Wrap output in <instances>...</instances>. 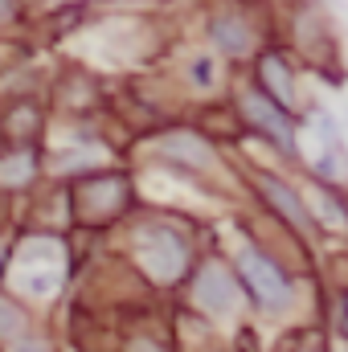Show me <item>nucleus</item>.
I'll return each mask as SVG.
<instances>
[{
	"label": "nucleus",
	"mask_w": 348,
	"mask_h": 352,
	"mask_svg": "<svg viewBox=\"0 0 348 352\" xmlns=\"http://www.w3.org/2000/svg\"><path fill=\"white\" fill-rule=\"evenodd\" d=\"M135 254H140V266L156 283H176L188 266V246L168 226H144L135 238Z\"/></svg>",
	"instance_id": "1"
},
{
	"label": "nucleus",
	"mask_w": 348,
	"mask_h": 352,
	"mask_svg": "<svg viewBox=\"0 0 348 352\" xmlns=\"http://www.w3.org/2000/svg\"><path fill=\"white\" fill-rule=\"evenodd\" d=\"M238 270H242V278H246V287L254 291V299H259L266 311H283L287 303H291V295H295V287H291V278L279 270V266L270 263L262 250L254 246H246L242 254H238Z\"/></svg>",
	"instance_id": "2"
},
{
	"label": "nucleus",
	"mask_w": 348,
	"mask_h": 352,
	"mask_svg": "<svg viewBox=\"0 0 348 352\" xmlns=\"http://www.w3.org/2000/svg\"><path fill=\"white\" fill-rule=\"evenodd\" d=\"M131 188L123 176H87L74 184V209L83 221H111L127 209Z\"/></svg>",
	"instance_id": "3"
},
{
	"label": "nucleus",
	"mask_w": 348,
	"mask_h": 352,
	"mask_svg": "<svg viewBox=\"0 0 348 352\" xmlns=\"http://www.w3.org/2000/svg\"><path fill=\"white\" fill-rule=\"evenodd\" d=\"M193 299H197L205 311H213V316L234 311V278H230V266L217 263V258L201 263L197 278H193Z\"/></svg>",
	"instance_id": "4"
},
{
	"label": "nucleus",
	"mask_w": 348,
	"mask_h": 352,
	"mask_svg": "<svg viewBox=\"0 0 348 352\" xmlns=\"http://www.w3.org/2000/svg\"><path fill=\"white\" fill-rule=\"evenodd\" d=\"M242 111L250 115V123L254 127H262L270 140H279L287 152H291V119L262 94V90H250V94H242Z\"/></svg>",
	"instance_id": "5"
},
{
	"label": "nucleus",
	"mask_w": 348,
	"mask_h": 352,
	"mask_svg": "<svg viewBox=\"0 0 348 352\" xmlns=\"http://www.w3.org/2000/svg\"><path fill=\"white\" fill-rule=\"evenodd\" d=\"M259 188H262V197L295 226V230H312V217H307V209H303V201L295 197V188H287L283 180H274V176H262L259 180Z\"/></svg>",
	"instance_id": "6"
},
{
	"label": "nucleus",
	"mask_w": 348,
	"mask_h": 352,
	"mask_svg": "<svg viewBox=\"0 0 348 352\" xmlns=\"http://www.w3.org/2000/svg\"><path fill=\"white\" fill-rule=\"evenodd\" d=\"M259 78H262V94L283 111V107H291L295 102V87H291V74H287V66H283V58L279 54H266L259 62Z\"/></svg>",
	"instance_id": "7"
},
{
	"label": "nucleus",
	"mask_w": 348,
	"mask_h": 352,
	"mask_svg": "<svg viewBox=\"0 0 348 352\" xmlns=\"http://www.w3.org/2000/svg\"><path fill=\"white\" fill-rule=\"evenodd\" d=\"M37 131H41L37 102H29V98L12 102V107H8V115H4V135H8L12 144H29V140H37Z\"/></svg>",
	"instance_id": "8"
},
{
	"label": "nucleus",
	"mask_w": 348,
	"mask_h": 352,
	"mask_svg": "<svg viewBox=\"0 0 348 352\" xmlns=\"http://www.w3.org/2000/svg\"><path fill=\"white\" fill-rule=\"evenodd\" d=\"M209 33H213V41L221 45V50H230V54H246L250 50V25L242 21V16H213V25H209Z\"/></svg>",
	"instance_id": "9"
},
{
	"label": "nucleus",
	"mask_w": 348,
	"mask_h": 352,
	"mask_svg": "<svg viewBox=\"0 0 348 352\" xmlns=\"http://www.w3.org/2000/svg\"><path fill=\"white\" fill-rule=\"evenodd\" d=\"M25 332H29V316H25L12 299L0 295V344H17Z\"/></svg>",
	"instance_id": "10"
},
{
	"label": "nucleus",
	"mask_w": 348,
	"mask_h": 352,
	"mask_svg": "<svg viewBox=\"0 0 348 352\" xmlns=\"http://www.w3.org/2000/svg\"><path fill=\"white\" fill-rule=\"evenodd\" d=\"M193 82L197 87H213V58H197L193 62Z\"/></svg>",
	"instance_id": "11"
},
{
	"label": "nucleus",
	"mask_w": 348,
	"mask_h": 352,
	"mask_svg": "<svg viewBox=\"0 0 348 352\" xmlns=\"http://www.w3.org/2000/svg\"><path fill=\"white\" fill-rule=\"evenodd\" d=\"M131 352H160V349H156L152 340H135V344H131Z\"/></svg>",
	"instance_id": "12"
},
{
	"label": "nucleus",
	"mask_w": 348,
	"mask_h": 352,
	"mask_svg": "<svg viewBox=\"0 0 348 352\" xmlns=\"http://www.w3.org/2000/svg\"><path fill=\"white\" fill-rule=\"evenodd\" d=\"M4 263H8V242H0V278H4Z\"/></svg>",
	"instance_id": "13"
},
{
	"label": "nucleus",
	"mask_w": 348,
	"mask_h": 352,
	"mask_svg": "<svg viewBox=\"0 0 348 352\" xmlns=\"http://www.w3.org/2000/svg\"><path fill=\"white\" fill-rule=\"evenodd\" d=\"M345 328H348V299H345Z\"/></svg>",
	"instance_id": "14"
},
{
	"label": "nucleus",
	"mask_w": 348,
	"mask_h": 352,
	"mask_svg": "<svg viewBox=\"0 0 348 352\" xmlns=\"http://www.w3.org/2000/svg\"><path fill=\"white\" fill-rule=\"evenodd\" d=\"M303 352H320V349H303Z\"/></svg>",
	"instance_id": "15"
}]
</instances>
